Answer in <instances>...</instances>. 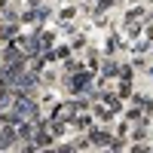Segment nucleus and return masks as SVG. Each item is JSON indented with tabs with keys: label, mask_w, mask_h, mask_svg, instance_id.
Listing matches in <instances>:
<instances>
[{
	"label": "nucleus",
	"mask_w": 153,
	"mask_h": 153,
	"mask_svg": "<svg viewBox=\"0 0 153 153\" xmlns=\"http://www.w3.org/2000/svg\"><path fill=\"white\" fill-rule=\"evenodd\" d=\"M95 126V117H92V110H86V113H76V117L71 120V129H76V132H89Z\"/></svg>",
	"instance_id": "7ed1b4c3"
},
{
	"label": "nucleus",
	"mask_w": 153,
	"mask_h": 153,
	"mask_svg": "<svg viewBox=\"0 0 153 153\" xmlns=\"http://www.w3.org/2000/svg\"><path fill=\"white\" fill-rule=\"evenodd\" d=\"M123 49V40H120V34H110L107 40H104V55H117Z\"/></svg>",
	"instance_id": "20e7f679"
},
{
	"label": "nucleus",
	"mask_w": 153,
	"mask_h": 153,
	"mask_svg": "<svg viewBox=\"0 0 153 153\" xmlns=\"http://www.w3.org/2000/svg\"><path fill=\"white\" fill-rule=\"evenodd\" d=\"M76 6H65V9H58V22H71V19H76Z\"/></svg>",
	"instance_id": "39448f33"
},
{
	"label": "nucleus",
	"mask_w": 153,
	"mask_h": 153,
	"mask_svg": "<svg viewBox=\"0 0 153 153\" xmlns=\"http://www.w3.org/2000/svg\"><path fill=\"white\" fill-rule=\"evenodd\" d=\"M86 138H89V144H92V150H107V147H110V141H113V129H110V126L95 123L92 129L86 132Z\"/></svg>",
	"instance_id": "f257e3e1"
},
{
	"label": "nucleus",
	"mask_w": 153,
	"mask_h": 153,
	"mask_svg": "<svg viewBox=\"0 0 153 153\" xmlns=\"http://www.w3.org/2000/svg\"><path fill=\"white\" fill-rule=\"evenodd\" d=\"M16 144H19L16 126H0V150H16Z\"/></svg>",
	"instance_id": "f03ea898"
}]
</instances>
